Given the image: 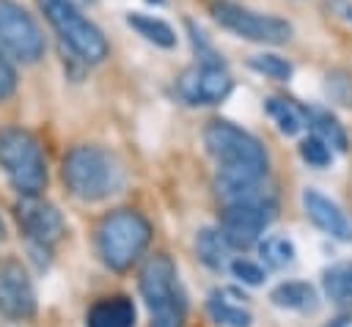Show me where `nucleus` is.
Returning <instances> with one entry per match:
<instances>
[{"instance_id":"nucleus-1","label":"nucleus","mask_w":352,"mask_h":327,"mask_svg":"<svg viewBox=\"0 0 352 327\" xmlns=\"http://www.w3.org/2000/svg\"><path fill=\"white\" fill-rule=\"evenodd\" d=\"M60 179L66 190L80 201H102L121 190L124 168L107 148L99 146H74L66 151L60 165Z\"/></svg>"},{"instance_id":"nucleus-2","label":"nucleus","mask_w":352,"mask_h":327,"mask_svg":"<svg viewBox=\"0 0 352 327\" xmlns=\"http://www.w3.org/2000/svg\"><path fill=\"white\" fill-rule=\"evenodd\" d=\"M148 239L151 225L135 209H116L104 214L96 225V250L102 261L116 272L129 269L143 256Z\"/></svg>"},{"instance_id":"nucleus-3","label":"nucleus","mask_w":352,"mask_h":327,"mask_svg":"<svg viewBox=\"0 0 352 327\" xmlns=\"http://www.w3.org/2000/svg\"><path fill=\"white\" fill-rule=\"evenodd\" d=\"M140 294L151 313V327H182L184 324V294L176 278V267L168 256H151L140 269Z\"/></svg>"},{"instance_id":"nucleus-4","label":"nucleus","mask_w":352,"mask_h":327,"mask_svg":"<svg viewBox=\"0 0 352 327\" xmlns=\"http://www.w3.org/2000/svg\"><path fill=\"white\" fill-rule=\"evenodd\" d=\"M0 168L22 195H36L47 184V159L36 135L19 126L0 132Z\"/></svg>"},{"instance_id":"nucleus-5","label":"nucleus","mask_w":352,"mask_h":327,"mask_svg":"<svg viewBox=\"0 0 352 327\" xmlns=\"http://www.w3.org/2000/svg\"><path fill=\"white\" fill-rule=\"evenodd\" d=\"M47 22L60 36V41L85 63H99L107 58V38L102 30L88 22L72 0H38Z\"/></svg>"},{"instance_id":"nucleus-6","label":"nucleus","mask_w":352,"mask_h":327,"mask_svg":"<svg viewBox=\"0 0 352 327\" xmlns=\"http://www.w3.org/2000/svg\"><path fill=\"white\" fill-rule=\"evenodd\" d=\"M204 146L217 159L220 168H253L267 170L264 146L245 129L228 121H212L204 129Z\"/></svg>"},{"instance_id":"nucleus-7","label":"nucleus","mask_w":352,"mask_h":327,"mask_svg":"<svg viewBox=\"0 0 352 327\" xmlns=\"http://www.w3.org/2000/svg\"><path fill=\"white\" fill-rule=\"evenodd\" d=\"M214 22L226 30H231L234 36L239 38H248V41H261V44H283L289 41L292 36V25L280 16H272V14H258V11H250V8H242L236 3H228V0H214L209 5Z\"/></svg>"},{"instance_id":"nucleus-8","label":"nucleus","mask_w":352,"mask_h":327,"mask_svg":"<svg viewBox=\"0 0 352 327\" xmlns=\"http://www.w3.org/2000/svg\"><path fill=\"white\" fill-rule=\"evenodd\" d=\"M0 47L22 63H36L44 55V36L36 19L14 0H0Z\"/></svg>"},{"instance_id":"nucleus-9","label":"nucleus","mask_w":352,"mask_h":327,"mask_svg":"<svg viewBox=\"0 0 352 327\" xmlns=\"http://www.w3.org/2000/svg\"><path fill=\"white\" fill-rule=\"evenodd\" d=\"M234 80L231 74L220 66V63H212V60H201L190 69H184L176 80V93L182 102L192 104V107H201V104H217L228 96Z\"/></svg>"},{"instance_id":"nucleus-10","label":"nucleus","mask_w":352,"mask_h":327,"mask_svg":"<svg viewBox=\"0 0 352 327\" xmlns=\"http://www.w3.org/2000/svg\"><path fill=\"white\" fill-rule=\"evenodd\" d=\"M275 206L270 203H228L220 217V234L236 250L256 245L272 220Z\"/></svg>"},{"instance_id":"nucleus-11","label":"nucleus","mask_w":352,"mask_h":327,"mask_svg":"<svg viewBox=\"0 0 352 327\" xmlns=\"http://www.w3.org/2000/svg\"><path fill=\"white\" fill-rule=\"evenodd\" d=\"M16 223L25 231V236L41 247H52L55 242H60V236L66 231L60 212L50 201L38 198V192L22 195V201L16 203Z\"/></svg>"},{"instance_id":"nucleus-12","label":"nucleus","mask_w":352,"mask_h":327,"mask_svg":"<svg viewBox=\"0 0 352 327\" xmlns=\"http://www.w3.org/2000/svg\"><path fill=\"white\" fill-rule=\"evenodd\" d=\"M0 311L11 319H30L36 313L33 280L16 258L0 261Z\"/></svg>"},{"instance_id":"nucleus-13","label":"nucleus","mask_w":352,"mask_h":327,"mask_svg":"<svg viewBox=\"0 0 352 327\" xmlns=\"http://www.w3.org/2000/svg\"><path fill=\"white\" fill-rule=\"evenodd\" d=\"M302 209L308 214V220L322 228L324 234H330L333 239H341V242H349L352 239V223L344 217V212L330 201L324 198L319 190H305L302 192Z\"/></svg>"},{"instance_id":"nucleus-14","label":"nucleus","mask_w":352,"mask_h":327,"mask_svg":"<svg viewBox=\"0 0 352 327\" xmlns=\"http://www.w3.org/2000/svg\"><path fill=\"white\" fill-rule=\"evenodd\" d=\"M85 327H135V305L129 297H102L91 305Z\"/></svg>"},{"instance_id":"nucleus-15","label":"nucleus","mask_w":352,"mask_h":327,"mask_svg":"<svg viewBox=\"0 0 352 327\" xmlns=\"http://www.w3.org/2000/svg\"><path fill=\"white\" fill-rule=\"evenodd\" d=\"M228 250H231V245L226 242V236L220 234V231H214V228H204V231H198V236H195V253H198V258L206 264V267H212V269H226L231 261H228Z\"/></svg>"},{"instance_id":"nucleus-16","label":"nucleus","mask_w":352,"mask_h":327,"mask_svg":"<svg viewBox=\"0 0 352 327\" xmlns=\"http://www.w3.org/2000/svg\"><path fill=\"white\" fill-rule=\"evenodd\" d=\"M270 300L278 308H289V311H314L316 308V291L302 280H289V283L275 286Z\"/></svg>"},{"instance_id":"nucleus-17","label":"nucleus","mask_w":352,"mask_h":327,"mask_svg":"<svg viewBox=\"0 0 352 327\" xmlns=\"http://www.w3.org/2000/svg\"><path fill=\"white\" fill-rule=\"evenodd\" d=\"M324 294L338 308H352V264H336L322 275Z\"/></svg>"},{"instance_id":"nucleus-18","label":"nucleus","mask_w":352,"mask_h":327,"mask_svg":"<svg viewBox=\"0 0 352 327\" xmlns=\"http://www.w3.org/2000/svg\"><path fill=\"white\" fill-rule=\"evenodd\" d=\"M206 308L212 313V319L217 324H226V327H250V313L231 302L228 300V291H212L209 300H206Z\"/></svg>"},{"instance_id":"nucleus-19","label":"nucleus","mask_w":352,"mask_h":327,"mask_svg":"<svg viewBox=\"0 0 352 327\" xmlns=\"http://www.w3.org/2000/svg\"><path fill=\"white\" fill-rule=\"evenodd\" d=\"M126 25L135 27L146 41L157 44V47H173L176 44V33L168 22L157 19V16H148V14H129L126 16Z\"/></svg>"},{"instance_id":"nucleus-20","label":"nucleus","mask_w":352,"mask_h":327,"mask_svg":"<svg viewBox=\"0 0 352 327\" xmlns=\"http://www.w3.org/2000/svg\"><path fill=\"white\" fill-rule=\"evenodd\" d=\"M267 113H270V118L278 124V129H280L283 135H297V132L305 126V118H308V113L300 110L294 102L278 99V96L267 99Z\"/></svg>"},{"instance_id":"nucleus-21","label":"nucleus","mask_w":352,"mask_h":327,"mask_svg":"<svg viewBox=\"0 0 352 327\" xmlns=\"http://www.w3.org/2000/svg\"><path fill=\"white\" fill-rule=\"evenodd\" d=\"M308 121H311L314 135H316L324 146H330V148H336V151H346V132H344V126H341L330 113L314 110V113L308 115Z\"/></svg>"},{"instance_id":"nucleus-22","label":"nucleus","mask_w":352,"mask_h":327,"mask_svg":"<svg viewBox=\"0 0 352 327\" xmlns=\"http://www.w3.org/2000/svg\"><path fill=\"white\" fill-rule=\"evenodd\" d=\"M258 250H261L264 264L272 267V269H283V267H289L294 261V245L286 236H267L258 245Z\"/></svg>"},{"instance_id":"nucleus-23","label":"nucleus","mask_w":352,"mask_h":327,"mask_svg":"<svg viewBox=\"0 0 352 327\" xmlns=\"http://www.w3.org/2000/svg\"><path fill=\"white\" fill-rule=\"evenodd\" d=\"M250 69L272 77V80H289L292 74V66L286 58H278V55H253L250 58Z\"/></svg>"},{"instance_id":"nucleus-24","label":"nucleus","mask_w":352,"mask_h":327,"mask_svg":"<svg viewBox=\"0 0 352 327\" xmlns=\"http://www.w3.org/2000/svg\"><path fill=\"white\" fill-rule=\"evenodd\" d=\"M300 157L308 162V165H314V168H324V165H330V146H324L316 135L314 137H305L302 143H300Z\"/></svg>"},{"instance_id":"nucleus-25","label":"nucleus","mask_w":352,"mask_h":327,"mask_svg":"<svg viewBox=\"0 0 352 327\" xmlns=\"http://www.w3.org/2000/svg\"><path fill=\"white\" fill-rule=\"evenodd\" d=\"M228 269H231V275H234L236 280H242V283H248V286H258V283L264 280V269H261L258 264L248 261V258H234V261L228 264Z\"/></svg>"},{"instance_id":"nucleus-26","label":"nucleus","mask_w":352,"mask_h":327,"mask_svg":"<svg viewBox=\"0 0 352 327\" xmlns=\"http://www.w3.org/2000/svg\"><path fill=\"white\" fill-rule=\"evenodd\" d=\"M14 91H16V71L6 60V55L0 52V102H6L8 96H14Z\"/></svg>"},{"instance_id":"nucleus-27","label":"nucleus","mask_w":352,"mask_h":327,"mask_svg":"<svg viewBox=\"0 0 352 327\" xmlns=\"http://www.w3.org/2000/svg\"><path fill=\"white\" fill-rule=\"evenodd\" d=\"M6 236V225H3V220H0V239Z\"/></svg>"},{"instance_id":"nucleus-28","label":"nucleus","mask_w":352,"mask_h":327,"mask_svg":"<svg viewBox=\"0 0 352 327\" xmlns=\"http://www.w3.org/2000/svg\"><path fill=\"white\" fill-rule=\"evenodd\" d=\"M72 3H91V0H72Z\"/></svg>"}]
</instances>
